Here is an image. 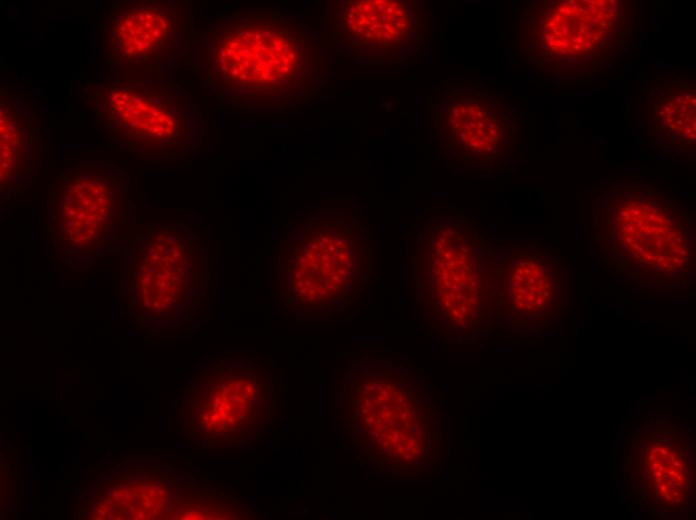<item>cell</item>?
<instances>
[{
  "label": "cell",
  "mask_w": 696,
  "mask_h": 520,
  "mask_svg": "<svg viewBox=\"0 0 696 520\" xmlns=\"http://www.w3.org/2000/svg\"><path fill=\"white\" fill-rule=\"evenodd\" d=\"M675 212L647 197L624 202L616 212L621 237L635 254L658 267L679 263L684 243L682 226ZM685 253V252H684Z\"/></svg>",
  "instance_id": "52a82bcc"
},
{
  "label": "cell",
  "mask_w": 696,
  "mask_h": 520,
  "mask_svg": "<svg viewBox=\"0 0 696 520\" xmlns=\"http://www.w3.org/2000/svg\"><path fill=\"white\" fill-rule=\"evenodd\" d=\"M99 26V56L118 70L152 67L167 58L180 31L172 4L155 0L115 1Z\"/></svg>",
  "instance_id": "3957f363"
},
{
  "label": "cell",
  "mask_w": 696,
  "mask_h": 520,
  "mask_svg": "<svg viewBox=\"0 0 696 520\" xmlns=\"http://www.w3.org/2000/svg\"><path fill=\"white\" fill-rule=\"evenodd\" d=\"M547 271L535 260H524L512 269L511 295L517 308L534 312L549 306L554 289Z\"/></svg>",
  "instance_id": "4fadbf2b"
},
{
  "label": "cell",
  "mask_w": 696,
  "mask_h": 520,
  "mask_svg": "<svg viewBox=\"0 0 696 520\" xmlns=\"http://www.w3.org/2000/svg\"><path fill=\"white\" fill-rule=\"evenodd\" d=\"M36 132V108L30 94L4 87L0 95L2 188H6L28 166Z\"/></svg>",
  "instance_id": "ba28073f"
},
{
  "label": "cell",
  "mask_w": 696,
  "mask_h": 520,
  "mask_svg": "<svg viewBox=\"0 0 696 520\" xmlns=\"http://www.w3.org/2000/svg\"><path fill=\"white\" fill-rule=\"evenodd\" d=\"M446 132L455 149L476 160L498 156L513 139L514 123L491 96L460 99L448 110Z\"/></svg>",
  "instance_id": "8992f818"
},
{
  "label": "cell",
  "mask_w": 696,
  "mask_h": 520,
  "mask_svg": "<svg viewBox=\"0 0 696 520\" xmlns=\"http://www.w3.org/2000/svg\"><path fill=\"white\" fill-rule=\"evenodd\" d=\"M342 21L346 31L368 44H401L409 32V15L396 1L364 0L345 4Z\"/></svg>",
  "instance_id": "30bf717a"
},
{
  "label": "cell",
  "mask_w": 696,
  "mask_h": 520,
  "mask_svg": "<svg viewBox=\"0 0 696 520\" xmlns=\"http://www.w3.org/2000/svg\"><path fill=\"white\" fill-rule=\"evenodd\" d=\"M78 93L110 139L131 153L169 149L190 130L179 97L158 83L106 78Z\"/></svg>",
  "instance_id": "6da1fadb"
},
{
  "label": "cell",
  "mask_w": 696,
  "mask_h": 520,
  "mask_svg": "<svg viewBox=\"0 0 696 520\" xmlns=\"http://www.w3.org/2000/svg\"><path fill=\"white\" fill-rule=\"evenodd\" d=\"M122 180L107 166H74L54 187V226L70 244H93L124 214Z\"/></svg>",
  "instance_id": "277c9868"
},
{
  "label": "cell",
  "mask_w": 696,
  "mask_h": 520,
  "mask_svg": "<svg viewBox=\"0 0 696 520\" xmlns=\"http://www.w3.org/2000/svg\"><path fill=\"white\" fill-rule=\"evenodd\" d=\"M644 477L652 493L672 505L685 499L689 485V468L679 448L654 442L644 456Z\"/></svg>",
  "instance_id": "7c38bea8"
},
{
  "label": "cell",
  "mask_w": 696,
  "mask_h": 520,
  "mask_svg": "<svg viewBox=\"0 0 696 520\" xmlns=\"http://www.w3.org/2000/svg\"><path fill=\"white\" fill-rule=\"evenodd\" d=\"M651 128L657 140L669 147L695 143L694 85L683 80L658 84L651 93Z\"/></svg>",
  "instance_id": "9c48e42d"
},
{
  "label": "cell",
  "mask_w": 696,
  "mask_h": 520,
  "mask_svg": "<svg viewBox=\"0 0 696 520\" xmlns=\"http://www.w3.org/2000/svg\"><path fill=\"white\" fill-rule=\"evenodd\" d=\"M209 54L220 81L247 86L280 83L298 62L293 41L269 26L226 28L215 37Z\"/></svg>",
  "instance_id": "5b68a950"
},
{
  "label": "cell",
  "mask_w": 696,
  "mask_h": 520,
  "mask_svg": "<svg viewBox=\"0 0 696 520\" xmlns=\"http://www.w3.org/2000/svg\"><path fill=\"white\" fill-rule=\"evenodd\" d=\"M257 388L244 381H229L217 385L205 396L201 422L204 429L221 435L246 425L254 412Z\"/></svg>",
  "instance_id": "8fae6325"
},
{
  "label": "cell",
  "mask_w": 696,
  "mask_h": 520,
  "mask_svg": "<svg viewBox=\"0 0 696 520\" xmlns=\"http://www.w3.org/2000/svg\"><path fill=\"white\" fill-rule=\"evenodd\" d=\"M533 12V53L548 69L600 68L625 29L620 1L543 2Z\"/></svg>",
  "instance_id": "7a4b0ae2"
}]
</instances>
